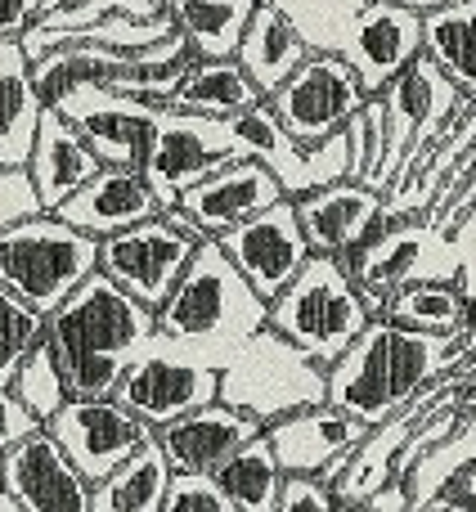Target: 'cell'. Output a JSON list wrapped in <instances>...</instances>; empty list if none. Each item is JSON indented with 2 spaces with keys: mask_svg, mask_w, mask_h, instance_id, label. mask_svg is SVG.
Listing matches in <instances>:
<instances>
[{
  "mask_svg": "<svg viewBox=\"0 0 476 512\" xmlns=\"http://www.w3.org/2000/svg\"><path fill=\"white\" fill-rule=\"evenodd\" d=\"M221 248L234 256V265L252 279V288L261 292L265 301H274L297 270L310 261V239L301 230V216H297V198H279L270 203L265 212L247 216L243 225L221 234Z\"/></svg>",
  "mask_w": 476,
  "mask_h": 512,
  "instance_id": "5bb4252c",
  "label": "cell"
},
{
  "mask_svg": "<svg viewBox=\"0 0 476 512\" xmlns=\"http://www.w3.org/2000/svg\"><path fill=\"white\" fill-rule=\"evenodd\" d=\"M342 54L360 72L364 90L382 95L423 54V14L400 0H369V9L355 18L351 36L342 41Z\"/></svg>",
  "mask_w": 476,
  "mask_h": 512,
  "instance_id": "ac0fdd59",
  "label": "cell"
},
{
  "mask_svg": "<svg viewBox=\"0 0 476 512\" xmlns=\"http://www.w3.org/2000/svg\"><path fill=\"white\" fill-rule=\"evenodd\" d=\"M45 0H0V36H23L41 18Z\"/></svg>",
  "mask_w": 476,
  "mask_h": 512,
  "instance_id": "ee69618b",
  "label": "cell"
},
{
  "mask_svg": "<svg viewBox=\"0 0 476 512\" xmlns=\"http://www.w3.org/2000/svg\"><path fill=\"white\" fill-rule=\"evenodd\" d=\"M265 436H270L283 472H319L324 481H337L351 454L360 450V441L369 436V423L324 400V405L292 409V414L265 423Z\"/></svg>",
  "mask_w": 476,
  "mask_h": 512,
  "instance_id": "e0dca14e",
  "label": "cell"
},
{
  "mask_svg": "<svg viewBox=\"0 0 476 512\" xmlns=\"http://www.w3.org/2000/svg\"><path fill=\"white\" fill-rule=\"evenodd\" d=\"M198 243H203L198 225L180 207H171V212L149 216V221L131 225V230L99 239V270L113 274L126 292H135L140 301H149L158 310L180 283Z\"/></svg>",
  "mask_w": 476,
  "mask_h": 512,
  "instance_id": "ba28073f",
  "label": "cell"
},
{
  "mask_svg": "<svg viewBox=\"0 0 476 512\" xmlns=\"http://www.w3.org/2000/svg\"><path fill=\"white\" fill-rule=\"evenodd\" d=\"M261 99H265L261 86H256L252 72L238 59H194L167 104L194 108V113H212V117H234V113H243V108L261 104Z\"/></svg>",
  "mask_w": 476,
  "mask_h": 512,
  "instance_id": "4316f807",
  "label": "cell"
},
{
  "mask_svg": "<svg viewBox=\"0 0 476 512\" xmlns=\"http://www.w3.org/2000/svg\"><path fill=\"white\" fill-rule=\"evenodd\" d=\"M54 108L72 117L81 126V135L90 140V149L99 153L104 167H144V153L153 140V117L162 104H149L140 95H126L104 81H86L72 95H63Z\"/></svg>",
  "mask_w": 476,
  "mask_h": 512,
  "instance_id": "9a60e30c",
  "label": "cell"
},
{
  "mask_svg": "<svg viewBox=\"0 0 476 512\" xmlns=\"http://www.w3.org/2000/svg\"><path fill=\"white\" fill-rule=\"evenodd\" d=\"M238 158V144L230 131V117L194 113V108L162 104L153 117V140L144 153V176L158 189L162 207H176L189 185L221 171L225 162Z\"/></svg>",
  "mask_w": 476,
  "mask_h": 512,
  "instance_id": "30bf717a",
  "label": "cell"
},
{
  "mask_svg": "<svg viewBox=\"0 0 476 512\" xmlns=\"http://www.w3.org/2000/svg\"><path fill=\"white\" fill-rule=\"evenodd\" d=\"M274 5L301 27L310 50H342V41L351 36L355 18L369 9V0H274Z\"/></svg>",
  "mask_w": 476,
  "mask_h": 512,
  "instance_id": "836d02e7",
  "label": "cell"
},
{
  "mask_svg": "<svg viewBox=\"0 0 476 512\" xmlns=\"http://www.w3.org/2000/svg\"><path fill=\"white\" fill-rule=\"evenodd\" d=\"M476 355V333H423L373 315L364 333L346 346L342 360L328 364V400L360 423L378 427L441 373L459 369Z\"/></svg>",
  "mask_w": 476,
  "mask_h": 512,
  "instance_id": "6da1fadb",
  "label": "cell"
},
{
  "mask_svg": "<svg viewBox=\"0 0 476 512\" xmlns=\"http://www.w3.org/2000/svg\"><path fill=\"white\" fill-rule=\"evenodd\" d=\"M72 396H117L131 360L158 337V310L95 270L45 324Z\"/></svg>",
  "mask_w": 476,
  "mask_h": 512,
  "instance_id": "7a4b0ae2",
  "label": "cell"
},
{
  "mask_svg": "<svg viewBox=\"0 0 476 512\" xmlns=\"http://www.w3.org/2000/svg\"><path fill=\"white\" fill-rule=\"evenodd\" d=\"M117 400L131 414H140L149 427H167L176 418L221 400V369L176 351L167 337H153L131 360L122 387H117Z\"/></svg>",
  "mask_w": 476,
  "mask_h": 512,
  "instance_id": "8fae6325",
  "label": "cell"
},
{
  "mask_svg": "<svg viewBox=\"0 0 476 512\" xmlns=\"http://www.w3.org/2000/svg\"><path fill=\"white\" fill-rule=\"evenodd\" d=\"M261 432H265V423L256 414L230 405V400H212V405L158 427V441L176 472H212L216 477V472Z\"/></svg>",
  "mask_w": 476,
  "mask_h": 512,
  "instance_id": "44dd1931",
  "label": "cell"
},
{
  "mask_svg": "<svg viewBox=\"0 0 476 512\" xmlns=\"http://www.w3.org/2000/svg\"><path fill=\"white\" fill-rule=\"evenodd\" d=\"M0 486L14 490L27 512H90L95 490L50 427H36L0 454Z\"/></svg>",
  "mask_w": 476,
  "mask_h": 512,
  "instance_id": "2e32d148",
  "label": "cell"
},
{
  "mask_svg": "<svg viewBox=\"0 0 476 512\" xmlns=\"http://www.w3.org/2000/svg\"><path fill=\"white\" fill-rule=\"evenodd\" d=\"M468 310L472 301L459 279H418L391 292L382 315L423 333H468Z\"/></svg>",
  "mask_w": 476,
  "mask_h": 512,
  "instance_id": "f546056e",
  "label": "cell"
},
{
  "mask_svg": "<svg viewBox=\"0 0 476 512\" xmlns=\"http://www.w3.org/2000/svg\"><path fill=\"white\" fill-rule=\"evenodd\" d=\"M36 427H45V423L23 405V400H18V391L0 387V454H5L9 445L23 441L27 432H36Z\"/></svg>",
  "mask_w": 476,
  "mask_h": 512,
  "instance_id": "60d3db41",
  "label": "cell"
},
{
  "mask_svg": "<svg viewBox=\"0 0 476 512\" xmlns=\"http://www.w3.org/2000/svg\"><path fill=\"white\" fill-rule=\"evenodd\" d=\"M400 5H409V9H418V14H427V9H441V5H450V0H400Z\"/></svg>",
  "mask_w": 476,
  "mask_h": 512,
  "instance_id": "f6af8a7d",
  "label": "cell"
},
{
  "mask_svg": "<svg viewBox=\"0 0 476 512\" xmlns=\"http://www.w3.org/2000/svg\"><path fill=\"white\" fill-rule=\"evenodd\" d=\"M423 54L476 99V0H450L423 14Z\"/></svg>",
  "mask_w": 476,
  "mask_h": 512,
  "instance_id": "83f0119b",
  "label": "cell"
},
{
  "mask_svg": "<svg viewBox=\"0 0 476 512\" xmlns=\"http://www.w3.org/2000/svg\"><path fill=\"white\" fill-rule=\"evenodd\" d=\"M346 270L364 288L373 315L387 310V297L418 279H459V243L432 216H396L369 243H360L351 256H342Z\"/></svg>",
  "mask_w": 476,
  "mask_h": 512,
  "instance_id": "52a82bcc",
  "label": "cell"
},
{
  "mask_svg": "<svg viewBox=\"0 0 476 512\" xmlns=\"http://www.w3.org/2000/svg\"><path fill=\"white\" fill-rule=\"evenodd\" d=\"M104 167L99 153L90 149V140L81 135V126L72 122L63 108L45 104L41 113V131H36V144H32V158H27V171H32L36 189H41L45 207L59 212L63 198H72L81 185H86L95 171Z\"/></svg>",
  "mask_w": 476,
  "mask_h": 512,
  "instance_id": "603a6c76",
  "label": "cell"
},
{
  "mask_svg": "<svg viewBox=\"0 0 476 512\" xmlns=\"http://www.w3.org/2000/svg\"><path fill=\"white\" fill-rule=\"evenodd\" d=\"M45 95L36 86V59L23 36H0V167H27L41 131Z\"/></svg>",
  "mask_w": 476,
  "mask_h": 512,
  "instance_id": "cb8c5ba5",
  "label": "cell"
},
{
  "mask_svg": "<svg viewBox=\"0 0 476 512\" xmlns=\"http://www.w3.org/2000/svg\"><path fill=\"white\" fill-rule=\"evenodd\" d=\"M369 319L373 310L364 301V288L346 270L342 256L328 252H310V261L297 270V279L270 301V328L292 337L324 369L333 360H342L346 346L364 333Z\"/></svg>",
  "mask_w": 476,
  "mask_h": 512,
  "instance_id": "277c9868",
  "label": "cell"
},
{
  "mask_svg": "<svg viewBox=\"0 0 476 512\" xmlns=\"http://www.w3.org/2000/svg\"><path fill=\"white\" fill-rule=\"evenodd\" d=\"M9 387L18 391V400H23V405L32 409L41 423H50V418L68 405L72 391H68V378H63V364H59V355H54L50 337H45V342L27 355L23 369L14 373V382H9Z\"/></svg>",
  "mask_w": 476,
  "mask_h": 512,
  "instance_id": "e575fe53",
  "label": "cell"
},
{
  "mask_svg": "<svg viewBox=\"0 0 476 512\" xmlns=\"http://www.w3.org/2000/svg\"><path fill=\"white\" fill-rule=\"evenodd\" d=\"M45 324H50L45 310H36L9 283H0V387H9L23 360L45 342Z\"/></svg>",
  "mask_w": 476,
  "mask_h": 512,
  "instance_id": "d6a6232c",
  "label": "cell"
},
{
  "mask_svg": "<svg viewBox=\"0 0 476 512\" xmlns=\"http://www.w3.org/2000/svg\"><path fill=\"white\" fill-rule=\"evenodd\" d=\"M167 0H45L41 18L32 27H45V32H59V27H86L99 23L108 14H162Z\"/></svg>",
  "mask_w": 476,
  "mask_h": 512,
  "instance_id": "8d00e7d4",
  "label": "cell"
},
{
  "mask_svg": "<svg viewBox=\"0 0 476 512\" xmlns=\"http://www.w3.org/2000/svg\"><path fill=\"white\" fill-rule=\"evenodd\" d=\"M36 212H50V207H45L32 171L27 167H0V230L27 221V216H36Z\"/></svg>",
  "mask_w": 476,
  "mask_h": 512,
  "instance_id": "f35d334b",
  "label": "cell"
},
{
  "mask_svg": "<svg viewBox=\"0 0 476 512\" xmlns=\"http://www.w3.org/2000/svg\"><path fill=\"white\" fill-rule=\"evenodd\" d=\"M45 427L59 436V445L68 450V459L77 463L90 486L113 477L117 463H126L144 441L158 436V427L131 414L117 396H72Z\"/></svg>",
  "mask_w": 476,
  "mask_h": 512,
  "instance_id": "4fadbf2b",
  "label": "cell"
},
{
  "mask_svg": "<svg viewBox=\"0 0 476 512\" xmlns=\"http://www.w3.org/2000/svg\"><path fill=\"white\" fill-rule=\"evenodd\" d=\"M279 198H288V194H283L279 176L261 158H234L221 171L203 176L198 185H189L176 207L198 225L203 239H221L225 230L243 225L247 216L265 212Z\"/></svg>",
  "mask_w": 476,
  "mask_h": 512,
  "instance_id": "d6986e66",
  "label": "cell"
},
{
  "mask_svg": "<svg viewBox=\"0 0 476 512\" xmlns=\"http://www.w3.org/2000/svg\"><path fill=\"white\" fill-rule=\"evenodd\" d=\"M333 508H342L337 504V490L319 472H288L283 477L279 512H333Z\"/></svg>",
  "mask_w": 476,
  "mask_h": 512,
  "instance_id": "ab89813d",
  "label": "cell"
},
{
  "mask_svg": "<svg viewBox=\"0 0 476 512\" xmlns=\"http://www.w3.org/2000/svg\"><path fill=\"white\" fill-rule=\"evenodd\" d=\"M283 477H288V472H283L279 454H274V445L265 432L256 436V441H247L243 450L216 472V481L225 486L234 512H279Z\"/></svg>",
  "mask_w": 476,
  "mask_h": 512,
  "instance_id": "4dcf8cb0",
  "label": "cell"
},
{
  "mask_svg": "<svg viewBox=\"0 0 476 512\" xmlns=\"http://www.w3.org/2000/svg\"><path fill=\"white\" fill-rule=\"evenodd\" d=\"M171 459L162 441H144L126 463H117L113 477L90 490V512H162L171 486Z\"/></svg>",
  "mask_w": 476,
  "mask_h": 512,
  "instance_id": "484cf974",
  "label": "cell"
},
{
  "mask_svg": "<svg viewBox=\"0 0 476 512\" xmlns=\"http://www.w3.org/2000/svg\"><path fill=\"white\" fill-rule=\"evenodd\" d=\"M221 400L256 414L261 423L292 414L306 405H324L328 400V369L306 355L292 337L265 324L252 333L238 355L221 369Z\"/></svg>",
  "mask_w": 476,
  "mask_h": 512,
  "instance_id": "8992f818",
  "label": "cell"
},
{
  "mask_svg": "<svg viewBox=\"0 0 476 512\" xmlns=\"http://www.w3.org/2000/svg\"><path fill=\"white\" fill-rule=\"evenodd\" d=\"M230 131L238 144V158H261L265 167L279 176L288 198H301V194H310V189H324V185H333V180L351 176V140H346V126L337 135H328V140L306 144L279 122L270 99H261V104L230 117Z\"/></svg>",
  "mask_w": 476,
  "mask_h": 512,
  "instance_id": "9c48e42d",
  "label": "cell"
},
{
  "mask_svg": "<svg viewBox=\"0 0 476 512\" xmlns=\"http://www.w3.org/2000/svg\"><path fill=\"white\" fill-rule=\"evenodd\" d=\"M234 59L252 72V81L261 86V95L270 99L274 90H279L283 81L310 59V41L301 36V27L292 23L274 0H261L256 14H252V23H247V32H243V41H238Z\"/></svg>",
  "mask_w": 476,
  "mask_h": 512,
  "instance_id": "d4e9b609",
  "label": "cell"
},
{
  "mask_svg": "<svg viewBox=\"0 0 476 512\" xmlns=\"http://www.w3.org/2000/svg\"><path fill=\"white\" fill-rule=\"evenodd\" d=\"M346 140H351V176L373 185V176L382 171V158H387V99H364V108L351 113V122H346Z\"/></svg>",
  "mask_w": 476,
  "mask_h": 512,
  "instance_id": "d590c367",
  "label": "cell"
},
{
  "mask_svg": "<svg viewBox=\"0 0 476 512\" xmlns=\"http://www.w3.org/2000/svg\"><path fill=\"white\" fill-rule=\"evenodd\" d=\"M297 216L310 248L328 256H351L360 243L387 225V194L364 180H333L324 189H310L297 198Z\"/></svg>",
  "mask_w": 476,
  "mask_h": 512,
  "instance_id": "ffe728a7",
  "label": "cell"
},
{
  "mask_svg": "<svg viewBox=\"0 0 476 512\" xmlns=\"http://www.w3.org/2000/svg\"><path fill=\"white\" fill-rule=\"evenodd\" d=\"M162 512H234V504L212 472H171Z\"/></svg>",
  "mask_w": 476,
  "mask_h": 512,
  "instance_id": "74e56055",
  "label": "cell"
},
{
  "mask_svg": "<svg viewBox=\"0 0 476 512\" xmlns=\"http://www.w3.org/2000/svg\"><path fill=\"white\" fill-rule=\"evenodd\" d=\"M369 90L342 50H310V59L270 95V108L297 140L315 144L337 135L351 113H360Z\"/></svg>",
  "mask_w": 476,
  "mask_h": 512,
  "instance_id": "7c38bea8",
  "label": "cell"
},
{
  "mask_svg": "<svg viewBox=\"0 0 476 512\" xmlns=\"http://www.w3.org/2000/svg\"><path fill=\"white\" fill-rule=\"evenodd\" d=\"M472 463H476V409L445 436L441 445H432V450L405 472L409 490H414V508H427L459 472H468Z\"/></svg>",
  "mask_w": 476,
  "mask_h": 512,
  "instance_id": "1f68e13d",
  "label": "cell"
},
{
  "mask_svg": "<svg viewBox=\"0 0 476 512\" xmlns=\"http://www.w3.org/2000/svg\"><path fill=\"white\" fill-rule=\"evenodd\" d=\"M454 243H459V265H463L459 283H463V292L476 301V212L454 230Z\"/></svg>",
  "mask_w": 476,
  "mask_h": 512,
  "instance_id": "7bdbcfd3",
  "label": "cell"
},
{
  "mask_svg": "<svg viewBox=\"0 0 476 512\" xmlns=\"http://www.w3.org/2000/svg\"><path fill=\"white\" fill-rule=\"evenodd\" d=\"M99 270V239L63 221L59 212H36L0 230V283L54 315Z\"/></svg>",
  "mask_w": 476,
  "mask_h": 512,
  "instance_id": "5b68a950",
  "label": "cell"
},
{
  "mask_svg": "<svg viewBox=\"0 0 476 512\" xmlns=\"http://www.w3.org/2000/svg\"><path fill=\"white\" fill-rule=\"evenodd\" d=\"M256 5L261 0H167L176 32L194 45L198 59H234Z\"/></svg>",
  "mask_w": 476,
  "mask_h": 512,
  "instance_id": "f1b7e54d",
  "label": "cell"
},
{
  "mask_svg": "<svg viewBox=\"0 0 476 512\" xmlns=\"http://www.w3.org/2000/svg\"><path fill=\"white\" fill-rule=\"evenodd\" d=\"M414 508V490H409L405 477H391L364 499V512H409Z\"/></svg>",
  "mask_w": 476,
  "mask_h": 512,
  "instance_id": "b9f144b4",
  "label": "cell"
},
{
  "mask_svg": "<svg viewBox=\"0 0 476 512\" xmlns=\"http://www.w3.org/2000/svg\"><path fill=\"white\" fill-rule=\"evenodd\" d=\"M158 212H167V207H162L158 189L149 185L144 167H99L77 194L59 203L63 221H72L77 230L95 234V239L131 230V225L149 221Z\"/></svg>",
  "mask_w": 476,
  "mask_h": 512,
  "instance_id": "7402d4cb",
  "label": "cell"
},
{
  "mask_svg": "<svg viewBox=\"0 0 476 512\" xmlns=\"http://www.w3.org/2000/svg\"><path fill=\"white\" fill-rule=\"evenodd\" d=\"M265 324H270V301L252 288L221 239L198 243L180 283L158 306V337L212 369H225L238 346Z\"/></svg>",
  "mask_w": 476,
  "mask_h": 512,
  "instance_id": "3957f363",
  "label": "cell"
}]
</instances>
